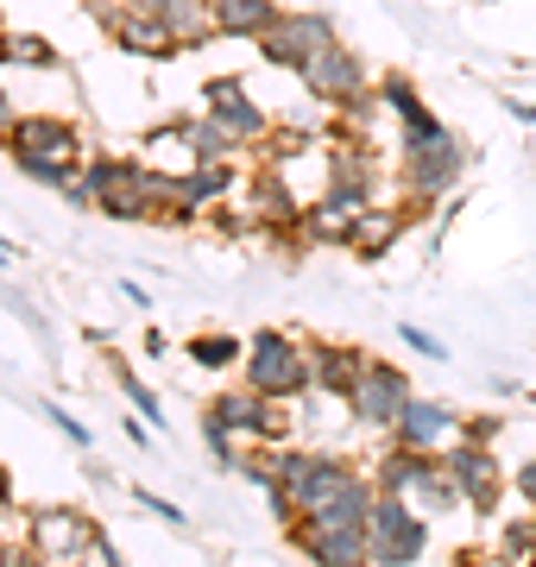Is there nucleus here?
Segmentation results:
<instances>
[{"label":"nucleus","instance_id":"f257e3e1","mask_svg":"<svg viewBox=\"0 0 536 567\" xmlns=\"http://www.w3.org/2000/svg\"><path fill=\"white\" fill-rule=\"evenodd\" d=\"M0 152L13 158V171H20L25 183H39V189H70V183L83 177L89 164V145H83V126L63 121V114H20L13 121V133L0 140Z\"/></svg>","mask_w":536,"mask_h":567},{"label":"nucleus","instance_id":"f03ea898","mask_svg":"<svg viewBox=\"0 0 536 567\" xmlns=\"http://www.w3.org/2000/svg\"><path fill=\"white\" fill-rule=\"evenodd\" d=\"M461 171H467V152H461V140H454L435 114L430 121H411L404 133H398V177H404L411 215H423V208L442 203L454 183H461Z\"/></svg>","mask_w":536,"mask_h":567},{"label":"nucleus","instance_id":"7ed1b4c3","mask_svg":"<svg viewBox=\"0 0 536 567\" xmlns=\"http://www.w3.org/2000/svg\"><path fill=\"white\" fill-rule=\"evenodd\" d=\"M240 372H247L252 391L297 404V398H310V341H297V334H285V328H259V334L247 341Z\"/></svg>","mask_w":536,"mask_h":567},{"label":"nucleus","instance_id":"20e7f679","mask_svg":"<svg viewBox=\"0 0 536 567\" xmlns=\"http://www.w3.org/2000/svg\"><path fill=\"white\" fill-rule=\"evenodd\" d=\"M367 567H416L430 555V511H416L411 498L398 492H379V505L367 517Z\"/></svg>","mask_w":536,"mask_h":567},{"label":"nucleus","instance_id":"39448f33","mask_svg":"<svg viewBox=\"0 0 536 567\" xmlns=\"http://www.w3.org/2000/svg\"><path fill=\"white\" fill-rule=\"evenodd\" d=\"M411 379H404V365H392V360H372L367 353V365H360V379H353V391H348V416L360 429H372V435H392L398 429V416L411 410Z\"/></svg>","mask_w":536,"mask_h":567},{"label":"nucleus","instance_id":"423d86ee","mask_svg":"<svg viewBox=\"0 0 536 567\" xmlns=\"http://www.w3.org/2000/svg\"><path fill=\"white\" fill-rule=\"evenodd\" d=\"M329 44H341L334 13H322V7H285L278 25L259 39V58H266L271 70H303V63H310L316 51H329Z\"/></svg>","mask_w":536,"mask_h":567},{"label":"nucleus","instance_id":"0eeeda50","mask_svg":"<svg viewBox=\"0 0 536 567\" xmlns=\"http://www.w3.org/2000/svg\"><path fill=\"white\" fill-rule=\"evenodd\" d=\"M442 466L454 473V486H461V505L474 511V517H498V498H505V466H498L493 442H480V435H461V442L442 447Z\"/></svg>","mask_w":536,"mask_h":567},{"label":"nucleus","instance_id":"6e6552de","mask_svg":"<svg viewBox=\"0 0 536 567\" xmlns=\"http://www.w3.org/2000/svg\"><path fill=\"white\" fill-rule=\"evenodd\" d=\"M203 416H215L221 429H234L240 442H285V429H290L285 398H266V391H252V385L221 391V398H215Z\"/></svg>","mask_w":536,"mask_h":567},{"label":"nucleus","instance_id":"1a4fd4ad","mask_svg":"<svg viewBox=\"0 0 536 567\" xmlns=\"http://www.w3.org/2000/svg\"><path fill=\"white\" fill-rule=\"evenodd\" d=\"M95 517L89 511H70V505H51V511H32L25 517V543L39 561H89V543H95Z\"/></svg>","mask_w":536,"mask_h":567},{"label":"nucleus","instance_id":"9d476101","mask_svg":"<svg viewBox=\"0 0 536 567\" xmlns=\"http://www.w3.org/2000/svg\"><path fill=\"white\" fill-rule=\"evenodd\" d=\"M203 107L215 114V121L234 133V140L247 145V152H259V145L271 140V114L259 102H252V89L240 76H215V82H203Z\"/></svg>","mask_w":536,"mask_h":567},{"label":"nucleus","instance_id":"9b49d317","mask_svg":"<svg viewBox=\"0 0 536 567\" xmlns=\"http://www.w3.org/2000/svg\"><path fill=\"white\" fill-rule=\"evenodd\" d=\"M297 82H303L322 107H341V102H353V95H367V70H360V58H353L348 44L316 51V58L297 70Z\"/></svg>","mask_w":536,"mask_h":567},{"label":"nucleus","instance_id":"f8f14e48","mask_svg":"<svg viewBox=\"0 0 536 567\" xmlns=\"http://www.w3.org/2000/svg\"><path fill=\"white\" fill-rule=\"evenodd\" d=\"M102 32L114 39V51H126V58H177V51H184V44H177V32L165 25V13H152V7L107 13Z\"/></svg>","mask_w":536,"mask_h":567},{"label":"nucleus","instance_id":"ddd939ff","mask_svg":"<svg viewBox=\"0 0 536 567\" xmlns=\"http://www.w3.org/2000/svg\"><path fill=\"white\" fill-rule=\"evenodd\" d=\"M467 435V416L454 404H442V398H411V410L398 416V429H392V442H404V447H430V454H442L449 442H461Z\"/></svg>","mask_w":536,"mask_h":567},{"label":"nucleus","instance_id":"4468645a","mask_svg":"<svg viewBox=\"0 0 536 567\" xmlns=\"http://www.w3.org/2000/svg\"><path fill=\"white\" fill-rule=\"evenodd\" d=\"M322 189H334V196H360V203H372V189H379V164H372V145L353 140V133H341V140L329 145V158H322Z\"/></svg>","mask_w":536,"mask_h":567},{"label":"nucleus","instance_id":"2eb2a0df","mask_svg":"<svg viewBox=\"0 0 536 567\" xmlns=\"http://www.w3.org/2000/svg\"><path fill=\"white\" fill-rule=\"evenodd\" d=\"M372 505H379V480H372V473H353V480L334 492L329 505L303 511V517H290V524H310V529H367Z\"/></svg>","mask_w":536,"mask_h":567},{"label":"nucleus","instance_id":"dca6fc26","mask_svg":"<svg viewBox=\"0 0 536 567\" xmlns=\"http://www.w3.org/2000/svg\"><path fill=\"white\" fill-rule=\"evenodd\" d=\"M360 365H367V353H360V347L310 341V391H316V398H329V404H348Z\"/></svg>","mask_w":536,"mask_h":567},{"label":"nucleus","instance_id":"f3484780","mask_svg":"<svg viewBox=\"0 0 536 567\" xmlns=\"http://www.w3.org/2000/svg\"><path fill=\"white\" fill-rule=\"evenodd\" d=\"M285 529H290V543L322 567H367V555H372L367 529H310V524H285Z\"/></svg>","mask_w":536,"mask_h":567},{"label":"nucleus","instance_id":"a211bd4d","mask_svg":"<svg viewBox=\"0 0 536 567\" xmlns=\"http://www.w3.org/2000/svg\"><path fill=\"white\" fill-rule=\"evenodd\" d=\"M404 227H411V208L367 203V208H360V221H353V234H348V252H353V259H367V265H379L398 240H404Z\"/></svg>","mask_w":536,"mask_h":567},{"label":"nucleus","instance_id":"6ab92c4d","mask_svg":"<svg viewBox=\"0 0 536 567\" xmlns=\"http://www.w3.org/2000/svg\"><path fill=\"white\" fill-rule=\"evenodd\" d=\"M140 158L152 164V171H171V177H189L196 164H203V152H196V140H189V126L184 114L165 126H145L140 133Z\"/></svg>","mask_w":536,"mask_h":567},{"label":"nucleus","instance_id":"aec40b11","mask_svg":"<svg viewBox=\"0 0 536 567\" xmlns=\"http://www.w3.org/2000/svg\"><path fill=\"white\" fill-rule=\"evenodd\" d=\"M360 196H334V189H322L310 208H303V240H316V246H348V234H353V221H360Z\"/></svg>","mask_w":536,"mask_h":567},{"label":"nucleus","instance_id":"412c9836","mask_svg":"<svg viewBox=\"0 0 536 567\" xmlns=\"http://www.w3.org/2000/svg\"><path fill=\"white\" fill-rule=\"evenodd\" d=\"M145 7H152V13H165V25L177 32L184 51L221 39V25H215V0H145Z\"/></svg>","mask_w":536,"mask_h":567},{"label":"nucleus","instance_id":"4be33fe9","mask_svg":"<svg viewBox=\"0 0 536 567\" xmlns=\"http://www.w3.org/2000/svg\"><path fill=\"white\" fill-rule=\"evenodd\" d=\"M234 189H240V158H203L184 177V196H189V208H196V215H203V208H221Z\"/></svg>","mask_w":536,"mask_h":567},{"label":"nucleus","instance_id":"5701e85b","mask_svg":"<svg viewBox=\"0 0 536 567\" xmlns=\"http://www.w3.org/2000/svg\"><path fill=\"white\" fill-rule=\"evenodd\" d=\"M278 0H215V25H221V39H266L271 25H278Z\"/></svg>","mask_w":536,"mask_h":567},{"label":"nucleus","instance_id":"b1692460","mask_svg":"<svg viewBox=\"0 0 536 567\" xmlns=\"http://www.w3.org/2000/svg\"><path fill=\"white\" fill-rule=\"evenodd\" d=\"M0 63L7 70H63L58 44L39 39V32H0Z\"/></svg>","mask_w":536,"mask_h":567},{"label":"nucleus","instance_id":"393cba45","mask_svg":"<svg viewBox=\"0 0 536 567\" xmlns=\"http://www.w3.org/2000/svg\"><path fill=\"white\" fill-rule=\"evenodd\" d=\"M184 126H189V140H196V152H203V158H240V152H247V145L234 140V133L208 114V107H203V114H184Z\"/></svg>","mask_w":536,"mask_h":567},{"label":"nucleus","instance_id":"a878e982","mask_svg":"<svg viewBox=\"0 0 536 567\" xmlns=\"http://www.w3.org/2000/svg\"><path fill=\"white\" fill-rule=\"evenodd\" d=\"M184 353H189L196 365H203V372H227V365H240V360H247V347L234 341V334H189Z\"/></svg>","mask_w":536,"mask_h":567},{"label":"nucleus","instance_id":"bb28decb","mask_svg":"<svg viewBox=\"0 0 536 567\" xmlns=\"http://www.w3.org/2000/svg\"><path fill=\"white\" fill-rule=\"evenodd\" d=\"M379 95H385V114H398V126H411V121H430V102L416 95V82L411 76H385L379 82Z\"/></svg>","mask_w":536,"mask_h":567},{"label":"nucleus","instance_id":"cd10ccee","mask_svg":"<svg viewBox=\"0 0 536 567\" xmlns=\"http://www.w3.org/2000/svg\"><path fill=\"white\" fill-rule=\"evenodd\" d=\"M114 385L126 391V404L140 410L145 423H165V410H158V391L145 385V379H140V372H133V365H126V360H114Z\"/></svg>","mask_w":536,"mask_h":567},{"label":"nucleus","instance_id":"c85d7f7f","mask_svg":"<svg viewBox=\"0 0 536 567\" xmlns=\"http://www.w3.org/2000/svg\"><path fill=\"white\" fill-rule=\"evenodd\" d=\"M498 561H536V517H517L498 529Z\"/></svg>","mask_w":536,"mask_h":567},{"label":"nucleus","instance_id":"c756f323","mask_svg":"<svg viewBox=\"0 0 536 567\" xmlns=\"http://www.w3.org/2000/svg\"><path fill=\"white\" fill-rule=\"evenodd\" d=\"M39 416H44V423H51V429H58V435H63V442H70V447H83V454H89V429L76 423V416H70V410H63V404H39Z\"/></svg>","mask_w":536,"mask_h":567},{"label":"nucleus","instance_id":"7c9ffc66","mask_svg":"<svg viewBox=\"0 0 536 567\" xmlns=\"http://www.w3.org/2000/svg\"><path fill=\"white\" fill-rule=\"evenodd\" d=\"M133 505H140V511H152V517H158V524H171V529H189V517H184L177 505H171V498H158V492L133 486Z\"/></svg>","mask_w":536,"mask_h":567},{"label":"nucleus","instance_id":"2f4dec72","mask_svg":"<svg viewBox=\"0 0 536 567\" xmlns=\"http://www.w3.org/2000/svg\"><path fill=\"white\" fill-rule=\"evenodd\" d=\"M398 334H404V347H416V353H423V360H449V347L435 341L430 328H411V322H404V328H398Z\"/></svg>","mask_w":536,"mask_h":567},{"label":"nucleus","instance_id":"473e14b6","mask_svg":"<svg viewBox=\"0 0 536 567\" xmlns=\"http://www.w3.org/2000/svg\"><path fill=\"white\" fill-rule=\"evenodd\" d=\"M517 498H524V505L536 511V454H530L524 466H517Z\"/></svg>","mask_w":536,"mask_h":567},{"label":"nucleus","instance_id":"72a5a7b5","mask_svg":"<svg viewBox=\"0 0 536 567\" xmlns=\"http://www.w3.org/2000/svg\"><path fill=\"white\" fill-rule=\"evenodd\" d=\"M0 76H7V63H0ZM13 121H20V114H13V102H7V82H0V140L13 133Z\"/></svg>","mask_w":536,"mask_h":567},{"label":"nucleus","instance_id":"f704fd0d","mask_svg":"<svg viewBox=\"0 0 536 567\" xmlns=\"http://www.w3.org/2000/svg\"><path fill=\"white\" fill-rule=\"evenodd\" d=\"M467 435H480V442H493V435H498V416H467Z\"/></svg>","mask_w":536,"mask_h":567},{"label":"nucleus","instance_id":"c9c22d12","mask_svg":"<svg viewBox=\"0 0 536 567\" xmlns=\"http://www.w3.org/2000/svg\"><path fill=\"white\" fill-rule=\"evenodd\" d=\"M121 429H126V442H140V447H152V435H145V423H140V416H126Z\"/></svg>","mask_w":536,"mask_h":567},{"label":"nucleus","instance_id":"e433bc0d","mask_svg":"<svg viewBox=\"0 0 536 567\" xmlns=\"http://www.w3.org/2000/svg\"><path fill=\"white\" fill-rule=\"evenodd\" d=\"M0 511H13V473L0 466Z\"/></svg>","mask_w":536,"mask_h":567},{"label":"nucleus","instance_id":"4c0bfd02","mask_svg":"<svg viewBox=\"0 0 536 567\" xmlns=\"http://www.w3.org/2000/svg\"><path fill=\"white\" fill-rule=\"evenodd\" d=\"M512 114H517L524 126H536V102H512Z\"/></svg>","mask_w":536,"mask_h":567},{"label":"nucleus","instance_id":"58836bf2","mask_svg":"<svg viewBox=\"0 0 536 567\" xmlns=\"http://www.w3.org/2000/svg\"><path fill=\"white\" fill-rule=\"evenodd\" d=\"M13 259H20V246H13V240H0V271H7Z\"/></svg>","mask_w":536,"mask_h":567},{"label":"nucleus","instance_id":"ea45409f","mask_svg":"<svg viewBox=\"0 0 536 567\" xmlns=\"http://www.w3.org/2000/svg\"><path fill=\"white\" fill-rule=\"evenodd\" d=\"M467 7H505V0H467Z\"/></svg>","mask_w":536,"mask_h":567},{"label":"nucleus","instance_id":"a19ab883","mask_svg":"<svg viewBox=\"0 0 536 567\" xmlns=\"http://www.w3.org/2000/svg\"><path fill=\"white\" fill-rule=\"evenodd\" d=\"M0 32H7V25H0Z\"/></svg>","mask_w":536,"mask_h":567}]
</instances>
